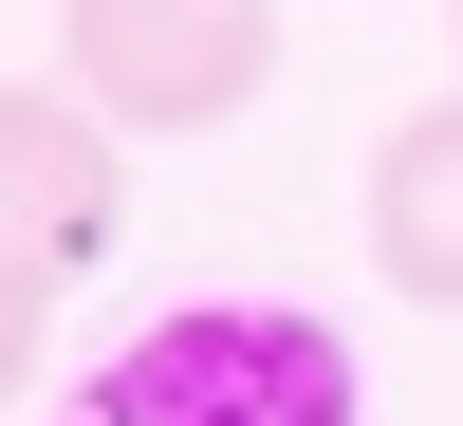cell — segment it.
<instances>
[{
    "instance_id": "1",
    "label": "cell",
    "mask_w": 463,
    "mask_h": 426,
    "mask_svg": "<svg viewBox=\"0 0 463 426\" xmlns=\"http://www.w3.org/2000/svg\"><path fill=\"white\" fill-rule=\"evenodd\" d=\"M74 426H353V353L297 297H185L74 390Z\"/></svg>"
},
{
    "instance_id": "2",
    "label": "cell",
    "mask_w": 463,
    "mask_h": 426,
    "mask_svg": "<svg viewBox=\"0 0 463 426\" xmlns=\"http://www.w3.org/2000/svg\"><path fill=\"white\" fill-rule=\"evenodd\" d=\"M56 74L111 130H241L279 93V0H56Z\"/></svg>"
},
{
    "instance_id": "3",
    "label": "cell",
    "mask_w": 463,
    "mask_h": 426,
    "mask_svg": "<svg viewBox=\"0 0 463 426\" xmlns=\"http://www.w3.org/2000/svg\"><path fill=\"white\" fill-rule=\"evenodd\" d=\"M111 222H130V130L74 74H0V260L74 297L111 260Z\"/></svg>"
},
{
    "instance_id": "4",
    "label": "cell",
    "mask_w": 463,
    "mask_h": 426,
    "mask_svg": "<svg viewBox=\"0 0 463 426\" xmlns=\"http://www.w3.org/2000/svg\"><path fill=\"white\" fill-rule=\"evenodd\" d=\"M371 279L463 316V93L390 111V148H371Z\"/></svg>"
},
{
    "instance_id": "5",
    "label": "cell",
    "mask_w": 463,
    "mask_h": 426,
    "mask_svg": "<svg viewBox=\"0 0 463 426\" xmlns=\"http://www.w3.org/2000/svg\"><path fill=\"white\" fill-rule=\"evenodd\" d=\"M37 334H56V279H19V260H0V408L37 390Z\"/></svg>"
}]
</instances>
